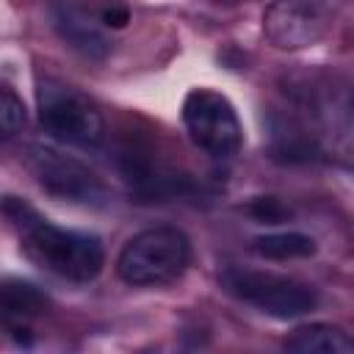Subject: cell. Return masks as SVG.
I'll list each match as a JSON object with an SVG mask.
<instances>
[{
  "mask_svg": "<svg viewBox=\"0 0 354 354\" xmlns=\"http://www.w3.org/2000/svg\"><path fill=\"white\" fill-rule=\"evenodd\" d=\"M0 213L11 221L22 252L39 268L77 285L91 282L102 271L105 249L97 235L58 227L19 196H3Z\"/></svg>",
  "mask_w": 354,
  "mask_h": 354,
  "instance_id": "6da1fadb",
  "label": "cell"
},
{
  "mask_svg": "<svg viewBox=\"0 0 354 354\" xmlns=\"http://www.w3.org/2000/svg\"><path fill=\"white\" fill-rule=\"evenodd\" d=\"M329 28V17L315 0H274L263 14V33L279 50L315 44Z\"/></svg>",
  "mask_w": 354,
  "mask_h": 354,
  "instance_id": "52a82bcc",
  "label": "cell"
},
{
  "mask_svg": "<svg viewBox=\"0 0 354 354\" xmlns=\"http://www.w3.org/2000/svg\"><path fill=\"white\" fill-rule=\"evenodd\" d=\"M218 282L230 296H235L243 304L257 307L260 313H266L271 318L288 321V318L307 315L318 307L315 288L301 279H293L288 274L230 266L221 271Z\"/></svg>",
  "mask_w": 354,
  "mask_h": 354,
  "instance_id": "3957f363",
  "label": "cell"
},
{
  "mask_svg": "<svg viewBox=\"0 0 354 354\" xmlns=\"http://www.w3.org/2000/svg\"><path fill=\"white\" fill-rule=\"evenodd\" d=\"M249 249L257 257L266 260H301V257H313L318 243L315 238L296 232V230H285V232H268V235H257Z\"/></svg>",
  "mask_w": 354,
  "mask_h": 354,
  "instance_id": "8fae6325",
  "label": "cell"
},
{
  "mask_svg": "<svg viewBox=\"0 0 354 354\" xmlns=\"http://www.w3.org/2000/svg\"><path fill=\"white\" fill-rule=\"evenodd\" d=\"M25 163H28L30 174L36 177V183L58 199H69L77 205H105L108 202L105 183L83 160L64 155L55 147L30 144Z\"/></svg>",
  "mask_w": 354,
  "mask_h": 354,
  "instance_id": "8992f818",
  "label": "cell"
},
{
  "mask_svg": "<svg viewBox=\"0 0 354 354\" xmlns=\"http://www.w3.org/2000/svg\"><path fill=\"white\" fill-rule=\"evenodd\" d=\"M50 307L47 293L28 279H3L0 282V324L17 343L30 346V324L41 318Z\"/></svg>",
  "mask_w": 354,
  "mask_h": 354,
  "instance_id": "ba28073f",
  "label": "cell"
},
{
  "mask_svg": "<svg viewBox=\"0 0 354 354\" xmlns=\"http://www.w3.org/2000/svg\"><path fill=\"white\" fill-rule=\"evenodd\" d=\"M191 263V241L177 227H152L133 235L119 257L116 274L133 288H160L183 277Z\"/></svg>",
  "mask_w": 354,
  "mask_h": 354,
  "instance_id": "7a4b0ae2",
  "label": "cell"
},
{
  "mask_svg": "<svg viewBox=\"0 0 354 354\" xmlns=\"http://www.w3.org/2000/svg\"><path fill=\"white\" fill-rule=\"evenodd\" d=\"M36 102L39 122L55 141L72 147H97L105 138V119L94 100H88L80 88L44 77L39 80Z\"/></svg>",
  "mask_w": 354,
  "mask_h": 354,
  "instance_id": "277c9868",
  "label": "cell"
},
{
  "mask_svg": "<svg viewBox=\"0 0 354 354\" xmlns=\"http://www.w3.org/2000/svg\"><path fill=\"white\" fill-rule=\"evenodd\" d=\"M25 127V102L6 86H0V141L14 138Z\"/></svg>",
  "mask_w": 354,
  "mask_h": 354,
  "instance_id": "7c38bea8",
  "label": "cell"
},
{
  "mask_svg": "<svg viewBox=\"0 0 354 354\" xmlns=\"http://www.w3.org/2000/svg\"><path fill=\"white\" fill-rule=\"evenodd\" d=\"M102 22H105L108 28H113V30L124 28V25L130 22V11H127V6H108V8L102 11Z\"/></svg>",
  "mask_w": 354,
  "mask_h": 354,
  "instance_id": "5bb4252c",
  "label": "cell"
},
{
  "mask_svg": "<svg viewBox=\"0 0 354 354\" xmlns=\"http://www.w3.org/2000/svg\"><path fill=\"white\" fill-rule=\"evenodd\" d=\"M183 124L191 141L210 158L227 160L243 144V127L235 105L213 88H191L183 100Z\"/></svg>",
  "mask_w": 354,
  "mask_h": 354,
  "instance_id": "5b68a950",
  "label": "cell"
},
{
  "mask_svg": "<svg viewBox=\"0 0 354 354\" xmlns=\"http://www.w3.org/2000/svg\"><path fill=\"white\" fill-rule=\"evenodd\" d=\"M246 210L260 224H282L290 216V207L282 199H277V196H254Z\"/></svg>",
  "mask_w": 354,
  "mask_h": 354,
  "instance_id": "4fadbf2b",
  "label": "cell"
},
{
  "mask_svg": "<svg viewBox=\"0 0 354 354\" xmlns=\"http://www.w3.org/2000/svg\"><path fill=\"white\" fill-rule=\"evenodd\" d=\"M55 28L66 44H72L75 50H80L88 58H102L111 47L108 39L102 36V30L94 28L91 19L77 6H61L55 11Z\"/></svg>",
  "mask_w": 354,
  "mask_h": 354,
  "instance_id": "30bf717a",
  "label": "cell"
},
{
  "mask_svg": "<svg viewBox=\"0 0 354 354\" xmlns=\"http://www.w3.org/2000/svg\"><path fill=\"white\" fill-rule=\"evenodd\" d=\"M288 351L293 354H351L354 351V340L351 335L337 326V324H304V326H296L285 343H282Z\"/></svg>",
  "mask_w": 354,
  "mask_h": 354,
  "instance_id": "9c48e42d",
  "label": "cell"
}]
</instances>
